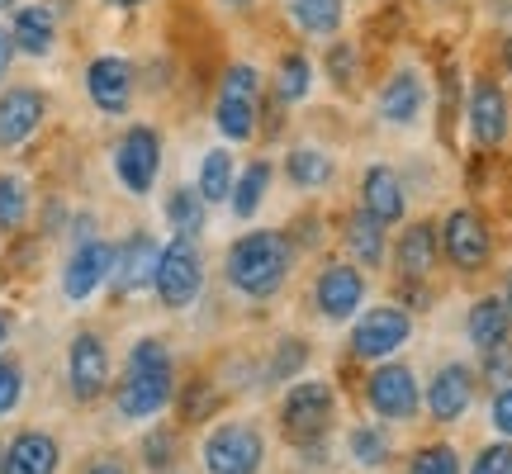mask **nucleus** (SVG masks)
<instances>
[{
	"mask_svg": "<svg viewBox=\"0 0 512 474\" xmlns=\"http://www.w3.org/2000/svg\"><path fill=\"white\" fill-rule=\"evenodd\" d=\"M143 465L152 474H162L176 465V432H166V427H152L143 437Z\"/></svg>",
	"mask_w": 512,
	"mask_h": 474,
	"instance_id": "obj_37",
	"label": "nucleus"
},
{
	"mask_svg": "<svg viewBox=\"0 0 512 474\" xmlns=\"http://www.w3.org/2000/svg\"><path fill=\"white\" fill-rule=\"evenodd\" d=\"M465 332H470V342H475L479 351L503 347V342L512 337V313H508V304H503L498 294H489V299H479V304H470Z\"/></svg>",
	"mask_w": 512,
	"mask_h": 474,
	"instance_id": "obj_27",
	"label": "nucleus"
},
{
	"mask_svg": "<svg viewBox=\"0 0 512 474\" xmlns=\"http://www.w3.org/2000/svg\"><path fill=\"white\" fill-rule=\"evenodd\" d=\"M261 100H266V76L252 62H228L214 91V128L228 143H252L261 133Z\"/></svg>",
	"mask_w": 512,
	"mask_h": 474,
	"instance_id": "obj_3",
	"label": "nucleus"
},
{
	"mask_svg": "<svg viewBox=\"0 0 512 474\" xmlns=\"http://www.w3.org/2000/svg\"><path fill=\"white\" fill-rule=\"evenodd\" d=\"M347 456L351 465H361V470H380L384 460H389V432L384 427H375V422H361V427H351L347 437Z\"/></svg>",
	"mask_w": 512,
	"mask_h": 474,
	"instance_id": "obj_34",
	"label": "nucleus"
},
{
	"mask_svg": "<svg viewBox=\"0 0 512 474\" xmlns=\"http://www.w3.org/2000/svg\"><path fill=\"white\" fill-rule=\"evenodd\" d=\"M484 375L503 389V384H512V342H503V347L484 351Z\"/></svg>",
	"mask_w": 512,
	"mask_h": 474,
	"instance_id": "obj_42",
	"label": "nucleus"
},
{
	"mask_svg": "<svg viewBox=\"0 0 512 474\" xmlns=\"http://www.w3.org/2000/svg\"><path fill=\"white\" fill-rule=\"evenodd\" d=\"M361 67H366V53H361V43H351V38H332L328 53H323V72H328L332 91H342V95L356 91V81H361Z\"/></svg>",
	"mask_w": 512,
	"mask_h": 474,
	"instance_id": "obj_32",
	"label": "nucleus"
},
{
	"mask_svg": "<svg viewBox=\"0 0 512 474\" xmlns=\"http://www.w3.org/2000/svg\"><path fill=\"white\" fill-rule=\"evenodd\" d=\"M110 10H138V5H147V0H105Z\"/></svg>",
	"mask_w": 512,
	"mask_h": 474,
	"instance_id": "obj_47",
	"label": "nucleus"
},
{
	"mask_svg": "<svg viewBox=\"0 0 512 474\" xmlns=\"http://www.w3.org/2000/svg\"><path fill=\"white\" fill-rule=\"evenodd\" d=\"M294 242L280 228H252V233H242L228 256H223V280H228V290H238L242 299H275V294L290 285L294 275Z\"/></svg>",
	"mask_w": 512,
	"mask_h": 474,
	"instance_id": "obj_1",
	"label": "nucleus"
},
{
	"mask_svg": "<svg viewBox=\"0 0 512 474\" xmlns=\"http://www.w3.org/2000/svg\"><path fill=\"white\" fill-rule=\"evenodd\" d=\"M465 124H470L475 147L508 143L512 105H508V91L498 86L494 76H475V81H470V91H465Z\"/></svg>",
	"mask_w": 512,
	"mask_h": 474,
	"instance_id": "obj_12",
	"label": "nucleus"
},
{
	"mask_svg": "<svg viewBox=\"0 0 512 474\" xmlns=\"http://www.w3.org/2000/svg\"><path fill=\"white\" fill-rule=\"evenodd\" d=\"M133 62L128 57H114V53H100L91 57L86 67V95L100 114H124L133 105Z\"/></svg>",
	"mask_w": 512,
	"mask_h": 474,
	"instance_id": "obj_17",
	"label": "nucleus"
},
{
	"mask_svg": "<svg viewBox=\"0 0 512 474\" xmlns=\"http://www.w3.org/2000/svg\"><path fill=\"white\" fill-rule=\"evenodd\" d=\"M10 5H15V0H0V10H10Z\"/></svg>",
	"mask_w": 512,
	"mask_h": 474,
	"instance_id": "obj_52",
	"label": "nucleus"
},
{
	"mask_svg": "<svg viewBox=\"0 0 512 474\" xmlns=\"http://www.w3.org/2000/svg\"><path fill=\"white\" fill-rule=\"evenodd\" d=\"M285 15L299 34L309 38H337L347 24V0H290Z\"/></svg>",
	"mask_w": 512,
	"mask_h": 474,
	"instance_id": "obj_26",
	"label": "nucleus"
},
{
	"mask_svg": "<svg viewBox=\"0 0 512 474\" xmlns=\"http://www.w3.org/2000/svg\"><path fill=\"white\" fill-rule=\"evenodd\" d=\"M0 456H5V446H0Z\"/></svg>",
	"mask_w": 512,
	"mask_h": 474,
	"instance_id": "obj_53",
	"label": "nucleus"
},
{
	"mask_svg": "<svg viewBox=\"0 0 512 474\" xmlns=\"http://www.w3.org/2000/svg\"><path fill=\"white\" fill-rule=\"evenodd\" d=\"M271 181H275V166L266 162V157H252V162L238 171V181H233L228 209H233L238 219H252L256 209L266 204V195H271Z\"/></svg>",
	"mask_w": 512,
	"mask_h": 474,
	"instance_id": "obj_29",
	"label": "nucleus"
},
{
	"mask_svg": "<svg viewBox=\"0 0 512 474\" xmlns=\"http://www.w3.org/2000/svg\"><path fill=\"white\" fill-rule=\"evenodd\" d=\"M176 394V370H171V351L157 342V337H143L133 342L128 351V375H124V389H119V418L128 422H143V418H157L166 403Z\"/></svg>",
	"mask_w": 512,
	"mask_h": 474,
	"instance_id": "obj_2",
	"label": "nucleus"
},
{
	"mask_svg": "<svg viewBox=\"0 0 512 474\" xmlns=\"http://www.w3.org/2000/svg\"><path fill=\"white\" fill-rule=\"evenodd\" d=\"M271 95H275V105H304L313 95V62L309 53H280V62H275V72H271Z\"/></svg>",
	"mask_w": 512,
	"mask_h": 474,
	"instance_id": "obj_28",
	"label": "nucleus"
},
{
	"mask_svg": "<svg viewBox=\"0 0 512 474\" xmlns=\"http://www.w3.org/2000/svg\"><path fill=\"white\" fill-rule=\"evenodd\" d=\"M57 460L62 451L48 432H19L0 456V474H57Z\"/></svg>",
	"mask_w": 512,
	"mask_h": 474,
	"instance_id": "obj_24",
	"label": "nucleus"
},
{
	"mask_svg": "<svg viewBox=\"0 0 512 474\" xmlns=\"http://www.w3.org/2000/svg\"><path fill=\"white\" fill-rule=\"evenodd\" d=\"M29 181L15 176V171H5L0 176V233H19L24 223H29Z\"/></svg>",
	"mask_w": 512,
	"mask_h": 474,
	"instance_id": "obj_33",
	"label": "nucleus"
},
{
	"mask_svg": "<svg viewBox=\"0 0 512 474\" xmlns=\"http://www.w3.org/2000/svg\"><path fill=\"white\" fill-rule=\"evenodd\" d=\"M408 474H460L456 446H446V441H432V446L413 451V460H408Z\"/></svg>",
	"mask_w": 512,
	"mask_h": 474,
	"instance_id": "obj_36",
	"label": "nucleus"
},
{
	"mask_svg": "<svg viewBox=\"0 0 512 474\" xmlns=\"http://www.w3.org/2000/svg\"><path fill=\"white\" fill-rule=\"evenodd\" d=\"M361 394H366V403L380 413L384 422H408L422 408L418 375H413L408 365H399V361L375 365V370L366 375V384H361Z\"/></svg>",
	"mask_w": 512,
	"mask_h": 474,
	"instance_id": "obj_11",
	"label": "nucleus"
},
{
	"mask_svg": "<svg viewBox=\"0 0 512 474\" xmlns=\"http://www.w3.org/2000/svg\"><path fill=\"white\" fill-rule=\"evenodd\" d=\"M209 408H214V384L195 380L190 389H185V408H181V418H185V422H200V418H209Z\"/></svg>",
	"mask_w": 512,
	"mask_h": 474,
	"instance_id": "obj_41",
	"label": "nucleus"
},
{
	"mask_svg": "<svg viewBox=\"0 0 512 474\" xmlns=\"http://www.w3.org/2000/svg\"><path fill=\"white\" fill-rule=\"evenodd\" d=\"M114 275V247L110 242H81L72 252V261H67V271H62V294L72 299V304H81V299H91L105 280Z\"/></svg>",
	"mask_w": 512,
	"mask_h": 474,
	"instance_id": "obj_20",
	"label": "nucleus"
},
{
	"mask_svg": "<svg viewBox=\"0 0 512 474\" xmlns=\"http://www.w3.org/2000/svg\"><path fill=\"white\" fill-rule=\"evenodd\" d=\"M470 474H512V441H494L484 446L470 465Z\"/></svg>",
	"mask_w": 512,
	"mask_h": 474,
	"instance_id": "obj_40",
	"label": "nucleus"
},
{
	"mask_svg": "<svg viewBox=\"0 0 512 474\" xmlns=\"http://www.w3.org/2000/svg\"><path fill=\"white\" fill-rule=\"evenodd\" d=\"M361 214H370V219L380 223V228H394V223H403V214H408V185H403V176L394 171L389 162H370L366 171H361Z\"/></svg>",
	"mask_w": 512,
	"mask_h": 474,
	"instance_id": "obj_14",
	"label": "nucleus"
},
{
	"mask_svg": "<svg viewBox=\"0 0 512 474\" xmlns=\"http://www.w3.org/2000/svg\"><path fill=\"white\" fill-rule=\"evenodd\" d=\"M152 290L166 309H190L204 290V256L195 242L185 237H171L157 256V275H152Z\"/></svg>",
	"mask_w": 512,
	"mask_h": 474,
	"instance_id": "obj_7",
	"label": "nucleus"
},
{
	"mask_svg": "<svg viewBox=\"0 0 512 474\" xmlns=\"http://www.w3.org/2000/svg\"><path fill=\"white\" fill-rule=\"evenodd\" d=\"M166 228L176 237H185V242H195V237L204 233V219H209V204L200 200V190L195 185H176L171 195H166Z\"/></svg>",
	"mask_w": 512,
	"mask_h": 474,
	"instance_id": "obj_30",
	"label": "nucleus"
},
{
	"mask_svg": "<svg viewBox=\"0 0 512 474\" xmlns=\"http://www.w3.org/2000/svg\"><path fill=\"white\" fill-rule=\"evenodd\" d=\"M157 256H162V247H157L152 237L133 233L124 247H114V275H110V280L124 294L147 290V285H152V275H157Z\"/></svg>",
	"mask_w": 512,
	"mask_h": 474,
	"instance_id": "obj_22",
	"label": "nucleus"
},
{
	"mask_svg": "<svg viewBox=\"0 0 512 474\" xmlns=\"http://www.w3.org/2000/svg\"><path fill=\"white\" fill-rule=\"evenodd\" d=\"M304 365H309V342H304V337H285V342L275 347L271 370H266V375H271L275 384H285V380H294Z\"/></svg>",
	"mask_w": 512,
	"mask_h": 474,
	"instance_id": "obj_35",
	"label": "nucleus"
},
{
	"mask_svg": "<svg viewBox=\"0 0 512 474\" xmlns=\"http://www.w3.org/2000/svg\"><path fill=\"white\" fill-rule=\"evenodd\" d=\"M503 304H508V313H512V271H508V280H503V294H498Z\"/></svg>",
	"mask_w": 512,
	"mask_h": 474,
	"instance_id": "obj_48",
	"label": "nucleus"
},
{
	"mask_svg": "<svg viewBox=\"0 0 512 474\" xmlns=\"http://www.w3.org/2000/svg\"><path fill=\"white\" fill-rule=\"evenodd\" d=\"M489 422H494V432L503 441H512V384H503L494 394V408H489Z\"/></svg>",
	"mask_w": 512,
	"mask_h": 474,
	"instance_id": "obj_43",
	"label": "nucleus"
},
{
	"mask_svg": "<svg viewBox=\"0 0 512 474\" xmlns=\"http://www.w3.org/2000/svg\"><path fill=\"white\" fill-rule=\"evenodd\" d=\"M408 337H413V313H403L399 304H375L351 328V356L375 365L394 361V351L408 347Z\"/></svg>",
	"mask_w": 512,
	"mask_h": 474,
	"instance_id": "obj_8",
	"label": "nucleus"
},
{
	"mask_svg": "<svg viewBox=\"0 0 512 474\" xmlns=\"http://www.w3.org/2000/svg\"><path fill=\"white\" fill-rule=\"evenodd\" d=\"M437 261H441V228L437 223L432 219L403 223V233L394 237V275L427 285V275L437 271Z\"/></svg>",
	"mask_w": 512,
	"mask_h": 474,
	"instance_id": "obj_16",
	"label": "nucleus"
},
{
	"mask_svg": "<svg viewBox=\"0 0 512 474\" xmlns=\"http://www.w3.org/2000/svg\"><path fill=\"white\" fill-rule=\"evenodd\" d=\"M285 181L294 190H328L337 181V162H332L328 147H313V143H294L285 152Z\"/></svg>",
	"mask_w": 512,
	"mask_h": 474,
	"instance_id": "obj_25",
	"label": "nucleus"
},
{
	"mask_svg": "<svg viewBox=\"0 0 512 474\" xmlns=\"http://www.w3.org/2000/svg\"><path fill=\"white\" fill-rule=\"evenodd\" d=\"M285 237L294 242V252H309V247H318V242L328 237V223L318 219V214H299V219H290Z\"/></svg>",
	"mask_w": 512,
	"mask_h": 474,
	"instance_id": "obj_38",
	"label": "nucleus"
},
{
	"mask_svg": "<svg viewBox=\"0 0 512 474\" xmlns=\"http://www.w3.org/2000/svg\"><path fill=\"white\" fill-rule=\"evenodd\" d=\"M162 171V133L152 124H133L124 128V138L114 143V176L128 195H147L157 185Z\"/></svg>",
	"mask_w": 512,
	"mask_h": 474,
	"instance_id": "obj_10",
	"label": "nucleus"
},
{
	"mask_svg": "<svg viewBox=\"0 0 512 474\" xmlns=\"http://www.w3.org/2000/svg\"><path fill=\"white\" fill-rule=\"evenodd\" d=\"M48 119V95L38 86H10L0 91V152L24 147Z\"/></svg>",
	"mask_w": 512,
	"mask_h": 474,
	"instance_id": "obj_15",
	"label": "nucleus"
},
{
	"mask_svg": "<svg viewBox=\"0 0 512 474\" xmlns=\"http://www.w3.org/2000/svg\"><path fill=\"white\" fill-rule=\"evenodd\" d=\"M366 290H370V275L361 266H351V261H323L309 290L313 313L323 323H351L361 313V304H366Z\"/></svg>",
	"mask_w": 512,
	"mask_h": 474,
	"instance_id": "obj_6",
	"label": "nucleus"
},
{
	"mask_svg": "<svg viewBox=\"0 0 512 474\" xmlns=\"http://www.w3.org/2000/svg\"><path fill=\"white\" fill-rule=\"evenodd\" d=\"M5 337H10V318H5V309H0V347H5Z\"/></svg>",
	"mask_w": 512,
	"mask_h": 474,
	"instance_id": "obj_49",
	"label": "nucleus"
},
{
	"mask_svg": "<svg viewBox=\"0 0 512 474\" xmlns=\"http://www.w3.org/2000/svg\"><path fill=\"white\" fill-rule=\"evenodd\" d=\"M228 10H247V5H256V0H223Z\"/></svg>",
	"mask_w": 512,
	"mask_h": 474,
	"instance_id": "obj_50",
	"label": "nucleus"
},
{
	"mask_svg": "<svg viewBox=\"0 0 512 474\" xmlns=\"http://www.w3.org/2000/svg\"><path fill=\"white\" fill-rule=\"evenodd\" d=\"M67 384L81 403H91L105 394L110 384V351L95 332H76L72 337V351H67Z\"/></svg>",
	"mask_w": 512,
	"mask_h": 474,
	"instance_id": "obj_19",
	"label": "nucleus"
},
{
	"mask_svg": "<svg viewBox=\"0 0 512 474\" xmlns=\"http://www.w3.org/2000/svg\"><path fill=\"white\" fill-rule=\"evenodd\" d=\"M10 62H15V38H10V29L0 24V81H5V72H10Z\"/></svg>",
	"mask_w": 512,
	"mask_h": 474,
	"instance_id": "obj_44",
	"label": "nucleus"
},
{
	"mask_svg": "<svg viewBox=\"0 0 512 474\" xmlns=\"http://www.w3.org/2000/svg\"><path fill=\"white\" fill-rule=\"evenodd\" d=\"M86 474H128V470L119 465V460H95V465H91Z\"/></svg>",
	"mask_w": 512,
	"mask_h": 474,
	"instance_id": "obj_46",
	"label": "nucleus"
},
{
	"mask_svg": "<svg viewBox=\"0 0 512 474\" xmlns=\"http://www.w3.org/2000/svg\"><path fill=\"white\" fill-rule=\"evenodd\" d=\"M233 181H238V157L228 152V147H209L200 157V181H195V190H200L204 204H223L228 195H233Z\"/></svg>",
	"mask_w": 512,
	"mask_h": 474,
	"instance_id": "obj_31",
	"label": "nucleus"
},
{
	"mask_svg": "<svg viewBox=\"0 0 512 474\" xmlns=\"http://www.w3.org/2000/svg\"><path fill=\"white\" fill-rule=\"evenodd\" d=\"M441 256L465 275L484 271L489 256H494V228H489V219L479 209H451L446 223H441Z\"/></svg>",
	"mask_w": 512,
	"mask_h": 474,
	"instance_id": "obj_9",
	"label": "nucleus"
},
{
	"mask_svg": "<svg viewBox=\"0 0 512 474\" xmlns=\"http://www.w3.org/2000/svg\"><path fill=\"white\" fill-rule=\"evenodd\" d=\"M72 237H76V247H81V242H95V219L91 214H81V219L72 223Z\"/></svg>",
	"mask_w": 512,
	"mask_h": 474,
	"instance_id": "obj_45",
	"label": "nucleus"
},
{
	"mask_svg": "<svg viewBox=\"0 0 512 474\" xmlns=\"http://www.w3.org/2000/svg\"><path fill=\"white\" fill-rule=\"evenodd\" d=\"M332 413H337V394H332L328 380H299L285 389L280 399V432L285 441H294L299 451L313 446V441H328Z\"/></svg>",
	"mask_w": 512,
	"mask_h": 474,
	"instance_id": "obj_4",
	"label": "nucleus"
},
{
	"mask_svg": "<svg viewBox=\"0 0 512 474\" xmlns=\"http://www.w3.org/2000/svg\"><path fill=\"white\" fill-rule=\"evenodd\" d=\"M503 62H508V72H512V38L503 43Z\"/></svg>",
	"mask_w": 512,
	"mask_h": 474,
	"instance_id": "obj_51",
	"label": "nucleus"
},
{
	"mask_svg": "<svg viewBox=\"0 0 512 474\" xmlns=\"http://www.w3.org/2000/svg\"><path fill=\"white\" fill-rule=\"evenodd\" d=\"M10 38H15V53L24 57H48L57 43V15L48 5H15L10 15Z\"/></svg>",
	"mask_w": 512,
	"mask_h": 474,
	"instance_id": "obj_23",
	"label": "nucleus"
},
{
	"mask_svg": "<svg viewBox=\"0 0 512 474\" xmlns=\"http://www.w3.org/2000/svg\"><path fill=\"white\" fill-rule=\"evenodd\" d=\"M342 252H347L351 266L380 271L384 261H389V237H384V228L370 219V214L351 209L347 219H342Z\"/></svg>",
	"mask_w": 512,
	"mask_h": 474,
	"instance_id": "obj_21",
	"label": "nucleus"
},
{
	"mask_svg": "<svg viewBox=\"0 0 512 474\" xmlns=\"http://www.w3.org/2000/svg\"><path fill=\"white\" fill-rule=\"evenodd\" d=\"M422 399H427V413L446 427V422H460L470 413V403H475V370L465 361H446L432 375V384L422 389Z\"/></svg>",
	"mask_w": 512,
	"mask_h": 474,
	"instance_id": "obj_18",
	"label": "nucleus"
},
{
	"mask_svg": "<svg viewBox=\"0 0 512 474\" xmlns=\"http://www.w3.org/2000/svg\"><path fill=\"white\" fill-rule=\"evenodd\" d=\"M427 110V76L418 67H394L375 95V114L384 128H413Z\"/></svg>",
	"mask_w": 512,
	"mask_h": 474,
	"instance_id": "obj_13",
	"label": "nucleus"
},
{
	"mask_svg": "<svg viewBox=\"0 0 512 474\" xmlns=\"http://www.w3.org/2000/svg\"><path fill=\"white\" fill-rule=\"evenodd\" d=\"M204 474H261L266 465V437L256 422H223L200 446Z\"/></svg>",
	"mask_w": 512,
	"mask_h": 474,
	"instance_id": "obj_5",
	"label": "nucleus"
},
{
	"mask_svg": "<svg viewBox=\"0 0 512 474\" xmlns=\"http://www.w3.org/2000/svg\"><path fill=\"white\" fill-rule=\"evenodd\" d=\"M19 399H24V370H19V361H5V356H0V418L15 413Z\"/></svg>",
	"mask_w": 512,
	"mask_h": 474,
	"instance_id": "obj_39",
	"label": "nucleus"
}]
</instances>
